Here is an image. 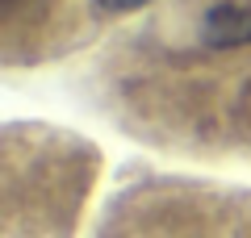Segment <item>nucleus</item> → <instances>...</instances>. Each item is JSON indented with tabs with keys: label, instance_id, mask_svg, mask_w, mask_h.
Listing matches in <instances>:
<instances>
[{
	"label": "nucleus",
	"instance_id": "1",
	"mask_svg": "<svg viewBox=\"0 0 251 238\" xmlns=\"http://www.w3.org/2000/svg\"><path fill=\"white\" fill-rule=\"evenodd\" d=\"M126 130L184 150H251V13L172 0L117 54Z\"/></svg>",
	"mask_w": 251,
	"mask_h": 238
},
{
	"label": "nucleus",
	"instance_id": "2",
	"mask_svg": "<svg viewBox=\"0 0 251 238\" xmlns=\"http://www.w3.org/2000/svg\"><path fill=\"white\" fill-rule=\"evenodd\" d=\"M100 176L92 142L54 125H9L0 146L4 238H72Z\"/></svg>",
	"mask_w": 251,
	"mask_h": 238
},
{
	"label": "nucleus",
	"instance_id": "3",
	"mask_svg": "<svg viewBox=\"0 0 251 238\" xmlns=\"http://www.w3.org/2000/svg\"><path fill=\"white\" fill-rule=\"evenodd\" d=\"M92 238H251V192L151 176L109 201Z\"/></svg>",
	"mask_w": 251,
	"mask_h": 238
},
{
	"label": "nucleus",
	"instance_id": "4",
	"mask_svg": "<svg viewBox=\"0 0 251 238\" xmlns=\"http://www.w3.org/2000/svg\"><path fill=\"white\" fill-rule=\"evenodd\" d=\"M105 25L100 0H0V54L9 67H38L80 50Z\"/></svg>",
	"mask_w": 251,
	"mask_h": 238
},
{
	"label": "nucleus",
	"instance_id": "5",
	"mask_svg": "<svg viewBox=\"0 0 251 238\" xmlns=\"http://www.w3.org/2000/svg\"><path fill=\"white\" fill-rule=\"evenodd\" d=\"M214 4H230V9H247L251 13V0H214Z\"/></svg>",
	"mask_w": 251,
	"mask_h": 238
}]
</instances>
